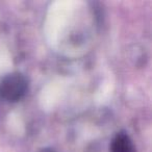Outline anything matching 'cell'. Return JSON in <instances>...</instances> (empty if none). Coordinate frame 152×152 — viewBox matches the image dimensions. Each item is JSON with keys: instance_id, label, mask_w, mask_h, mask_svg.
Masks as SVG:
<instances>
[{"instance_id": "obj_3", "label": "cell", "mask_w": 152, "mask_h": 152, "mask_svg": "<svg viewBox=\"0 0 152 152\" xmlns=\"http://www.w3.org/2000/svg\"><path fill=\"white\" fill-rule=\"evenodd\" d=\"M38 152H55L52 148H43V149L39 150Z\"/></svg>"}, {"instance_id": "obj_1", "label": "cell", "mask_w": 152, "mask_h": 152, "mask_svg": "<svg viewBox=\"0 0 152 152\" xmlns=\"http://www.w3.org/2000/svg\"><path fill=\"white\" fill-rule=\"evenodd\" d=\"M28 90V81L21 73L5 75L0 81V97L9 102H17L25 96Z\"/></svg>"}, {"instance_id": "obj_2", "label": "cell", "mask_w": 152, "mask_h": 152, "mask_svg": "<svg viewBox=\"0 0 152 152\" xmlns=\"http://www.w3.org/2000/svg\"><path fill=\"white\" fill-rule=\"evenodd\" d=\"M110 152H135V149L128 134L120 132L113 140Z\"/></svg>"}]
</instances>
